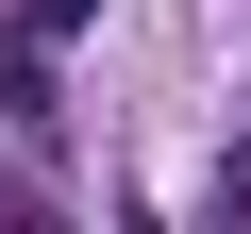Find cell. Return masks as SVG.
<instances>
[{
    "instance_id": "obj_1",
    "label": "cell",
    "mask_w": 251,
    "mask_h": 234,
    "mask_svg": "<svg viewBox=\"0 0 251 234\" xmlns=\"http://www.w3.org/2000/svg\"><path fill=\"white\" fill-rule=\"evenodd\" d=\"M218 234H251V151H218Z\"/></svg>"
},
{
    "instance_id": "obj_2",
    "label": "cell",
    "mask_w": 251,
    "mask_h": 234,
    "mask_svg": "<svg viewBox=\"0 0 251 234\" xmlns=\"http://www.w3.org/2000/svg\"><path fill=\"white\" fill-rule=\"evenodd\" d=\"M50 34H84V0H34V50H50Z\"/></svg>"
},
{
    "instance_id": "obj_3",
    "label": "cell",
    "mask_w": 251,
    "mask_h": 234,
    "mask_svg": "<svg viewBox=\"0 0 251 234\" xmlns=\"http://www.w3.org/2000/svg\"><path fill=\"white\" fill-rule=\"evenodd\" d=\"M0 234H67V217H34V201H0Z\"/></svg>"
}]
</instances>
